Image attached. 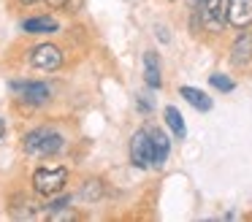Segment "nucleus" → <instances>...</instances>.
Returning a JSON list of instances; mask_svg holds the SVG:
<instances>
[{
	"label": "nucleus",
	"mask_w": 252,
	"mask_h": 222,
	"mask_svg": "<svg viewBox=\"0 0 252 222\" xmlns=\"http://www.w3.org/2000/svg\"><path fill=\"white\" fill-rule=\"evenodd\" d=\"M22 30L35 35V32H57L60 30V22L52 19V16H33V19H25L22 22Z\"/></svg>",
	"instance_id": "obj_11"
},
{
	"label": "nucleus",
	"mask_w": 252,
	"mask_h": 222,
	"mask_svg": "<svg viewBox=\"0 0 252 222\" xmlns=\"http://www.w3.org/2000/svg\"><path fill=\"white\" fill-rule=\"evenodd\" d=\"M149 141H152V165L160 168L165 162V157H168V152H171V141H168V135L158 127H149Z\"/></svg>",
	"instance_id": "obj_8"
},
{
	"label": "nucleus",
	"mask_w": 252,
	"mask_h": 222,
	"mask_svg": "<svg viewBox=\"0 0 252 222\" xmlns=\"http://www.w3.org/2000/svg\"><path fill=\"white\" fill-rule=\"evenodd\" d=\"M209 84H212L214 90H220V92H233L236 90V81L228 79L225 73H212L209 76Z\"/></svg>",
	"instance_id": "obj_14"
},
{
	"label": "nucleus",
	"mask_w": 252,
	"mask_h": 222,
	"mask_svg": "<svg viewBox=\"0 0 252 222\" xmlns=\"http://www.w3.org/2000/svg\"><path fill=\"white\" fill-rule=\"evenodd\" d=\"M195 16L209 32H220L225 27V0H203L198 5Z\"/></svg>",
	"instance_id": "obj_3"
},
{
	"label": "nucleus",
	"mask_w": 252,
	"mask_h": 222,
	"mask_svg": "<svg viewBox=\"0 0 252 222\" xmlns=\"http://www.w3.org/2000/svg\"><path fill=\"white\" fill-rule=\"evenodd\" d=\"M179 95L185 97L192 108H198V111H212V97H209L206 92L195 90V87H182Z\"/></svg>",
	"instance_id": "obj_12"
},
{
	"label": "nucleus",
	"mask_w": 252,
	"mask_h": 222,
	"mask_svg": "<svg viewBox=\"0 0 252 222\" xmlns=\"http://www.w3.org/2000/svg\"><path fill=\"white\" fill-rule=\"evenodd\" d=\"M225 22L239 30L252 25V0H225Z\"/></svg>",
	"instance_id": "obj_6"
},
{
	"label": "nucleus",
	"mask_w": 252,
	"mask_h": 222,
	"mask_svg": "<svg viewBox=\"0 0 252 222\" xmlns=\"http://www.w3.org/2000/svg\"><path fill=\"white\" fill-rule=\"evenodd\" d=\"M165 122H168V127L174 130V135H176L179 141L187 135L185 119H182V114H179V108H176V106H168V108H165Z\"/></svg>",
	"instance_id": "obj_13"
},
{
	"label": "nucleus",
	"mask_w": 252,
	"mask_h": 222,
	"mask_svg": "<svg viewBox=\"0 0 252 222\" xmlns=\"http://www.w3.org/2000/svg\"><path fill=\"white\" fill-rule=\"evenodd\" d=\"M138 108H141V111H152V100H147V97H138Z\"/></svg>",
	"instance_id": "obj_15"
},
{
	"label": "nucleus",
	"mask_w": 252,
	"mask_h": 222,
	"mask_svg": "<svg viewBox=\"0 0 252 222\" xmlns=\"http://www.w3.org/2000/svg\"><path fill=\"white\" fill-rule=\"evenodd\" d=\"M63 146H65V138L49 127H35L25 135V152L33 157H52L63 152Z\"/></svg>",
	"instance_id": "obj_1"
},
{
	"label": "nucleus",
	"mask_w": 252,
	"mask_h": 222,
	"mask_svg": "<svg viewBox=\"0 0 252 222\" xmlns=\"http://www.w3.org/2000/svg\"><path fill=\"white\" fill-rule=\"evenodd\" d=\"M144 79L152 90H160L163 87V79H160V60L155 52H147L144 54Z\"/></svg>",
	"instance_id": "obj_10"
},
{
	"label": "nucleus",
	"mask_w": 252,
	"mask_h": 222,
	"mask_svg": "<svg viewBox=\"0 0 252 222\" xmlns=\"http://www.w3.org/2000/svg\"><path fill=\"white\" fill-rule=\"evenodd\" d=\"M19 3H25V5H30V3H38V0H19Z\"/></svg>",
	"instance_id": "obj_19"
},
{
	"label": "nucleus",
	"mask_w": 252,
	"mask_h": 222,
	"mask_svg": "<svg viewBox=\"0 0 252 222\" xmlns=\"http://www.w3.org/2000/svg\"><path fill=\"white\" fill-rule=\"evenodd\" d=\"M250 60H252V32H241L233 41V46H230V63L241 68Z\"/></svg>",
	"instance_id": "obj_9"
},
{
	"label": "nucleus",
	"mask_w": 252,
	"mask_h": 222,
	"mask_svg": "<svg viewBox=\"0 0 252 222\" xmlns=\"http://www.w3.org/2000/svg\"><path fill=\"white\" fill-rule=\"evenodd\" d=\"M130 160L136 168H149L152 165V141H149V130H136L130 141Z\"/></svg>",
	"instance_id": "obj_7"
},
{
	"label": "nucleus",
	"mask_w": 252,
	"mask_h": 222,
	"mask_svg": "<svg viewBox=\"0 0 252 222\" xmlns=\"http://www.w3.org/2000/svg\"><path fill=\"white\" fill-rule=\"evenodd\" d=\"M49 5H55V8H60V5H65V0H49Z\"/></svg>",
	"instance_id": "obj_17"
},
{
	"label": "nucleus",
	"mask_w": 252,
	"mask_h": 222,
	"mask_svg": "<svg viewBox=\"0 0 252 222\" xmlns=\"http://www.w3.org/2000/svg\"><path fill=\"white\" fill-rule=\"evenodd\" d=\"M3 133H6V119L0 117V138H3Z\"/></svg>",
	"instance_id": "obj_16"
},
{
	"label": "nucleus",
	"mask_w": 252,
	"mask_h": 222,
	"mask_svg": "<svg viewBox=\"0 0 252 222\" xmlns=\"http://www.w3.org/2000/svg\"><path fill=\"white\" fill-rule=\"evenodd\" d=\"M68 171L65 168H38L33 173V187L38 195H55L65 187Z\"/></svg>",
	"instance_id": "obj_2"
},
{
	"label": "nucleus",
	"mask_w": 252,
	"mask_h": 222,
	"mask_svg": "<svg viewBox=\"0 0 252 222\" xmlns=\"http://www.w3.org/2000/svg\"><path fill=\"white\" fill-rule=\"evenodd\" d=\"M11 92L30 106H44L49 100V87L44 81H11Z\"/></svg>",
	"instance_id": "obj_5"
},
{
	"label": "nucleus",
	"mask_w": 252,
	"mask_h": 222,
	"mask_svg": "<svg viewBox=\"0 0 252 222\" xmlns=\"http://www.w3.org/2000/svg\"><path fill=\"white\" fill-rule=\"evenodd\" d=\"M201 3H203V0H190V5H192V8H198Z\"/></svg>",
	"instance_id": "obj_18"
},
{
	"label": "nucleus",
	"mask_w": 252,
	"mask_h": 222,
	"mask_svg": "<svg viewBox=\"0 0 252 222\" xmlns=\"http://www.w3.org/2000/svg\"><path fill=\"white\" fill-rule=\"evenodd\" d=\"M30 65L41 70H57L63 65V49L55 43H38L35 49H30Z\"/></svg>",
	"instance_id": "obj_4"
}]
</instances>
